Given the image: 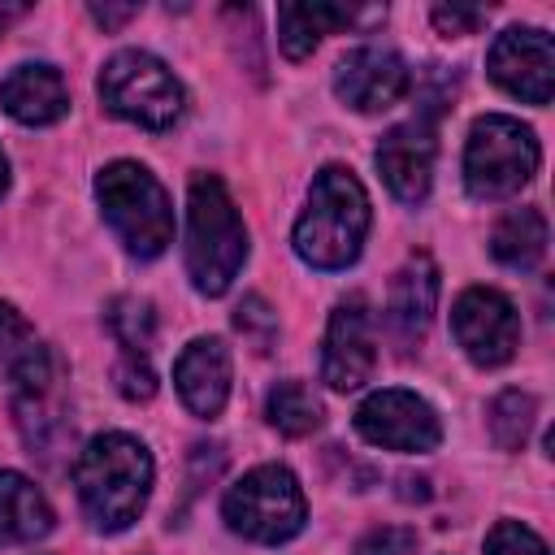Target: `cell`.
I'll return each mask as SVG.
<instances>
[{
	"label": "cell",
	"mask_w": 555,
	"mask_h": 555,
	"mask_svg": "<svg viewBox=\"0 0 555 555\" xmlns=\"http://www.w3.org/2000/svg\"><path fill=\"white\" fill-rule=\"evenodd\" d=\"M104 321H108V334L117 338V347H121L126 356H147V347H152V338H156V312H152L147 299H139V295H117V299H108Z\"/></svg>",
	"instance_id": "22"
},
{
	"label": "cell",
	"mask_w": 555,
	"mask_h": 555,
	"mask_svg": "<svg viewBox=\"0 0 555 555\" xmlns=\"http://www.w3.org/2000/svg\"><path fill=\"white\" fill-rule=\"evenodd\" d=\"M533 416H538L533 395L512 386V390L494 395V403H490V438L503 451H520L525 438H529V429H533Z\"/></svg>",
	"instance_id": "23"
},
{
	"label": "cell",
	"mask_w": 555,
	"mask_h": 555,
	"mask_svg": "<svg viewBox=\"0 0 555 555\" xmlns=\"http://www.w3.org/2000/svg\"><path fill=\"white\" fill-rule=\"evenodd\" d=\"M134 13H139V4H91V17H95L104 30H113V26L130 22Z\"/></svg>",
	"instance_id": "30"
},
{
	"label": "cell",
	"mask_w": 555,
	"mask_h": 555,
	"mask_svg": "<svg viewBox=\"0 0 555 555\" xmlns=\"http://www.w3.org/2000/svg\"><path fill=\"white\" fill-rule=\"evenodd\" d=\"M434 308H438V269L429 256H412L395 282H390V295H386V325L390 334L399 338L403 351H412L429 321H434Z\"/></svg>",
	"instance_id": "17"
},
{
	"label": "cell",
	"mask_w": 555,
	"mask_h": 555,
	"mask_svg": "<svg viewBox=\"0 0 555 555\" xmlns=\"http://www.w3.org/2000/svg\"><path fill=\"white\" fill-rule=\"evenodd\" d=\"M546 243H551L546 217L538 208H512L507 217H499V225L490 234V256L516 273H529L542 264Z\"/></svg>",
	"instance_id": "20"
},
{
	"label": "cell",
	"mask_w": 555,
	"mask_h": 555,
	"mask_svg": "<svg viewBox=\"0 0 555 555\" xmlns=\"http://www.w3.org/2000/svg\"><path fill=\"white\" fill-rule=\"evenodd\" d=\"M264 421H269L278 434H286V438H308L312 429H321L325 408H321V399L312 395L308 382L286 377V382H278V386L264 395Z\"/></svg>",
	"instance_id": "21"
},
{
	"label": "cell",
	"mask_w": 555,
	"mask_h": 555,
	"mask_svg": "<svg viewBox=\"0 0 555 555\" xmlns=\"http://www.w3.org/2000/svg\"><path fill=\"white\" fill-rule=\"evenodd\" d=\"M451 334L477 369H499L520 347V312L494 286H468L451 308Z\"/></svg>",
	"instance_id": "10"
},
{
	"label": "cell",
	"mask_w": 555,
	"mask_h": 555,
	"mask_svg": "<svg viewBox=\"0 0 555 555\" xmlns=\"http://www.w3.org/2000/svg\"><path fill=\"white\" fill-rule=\"evenodd\" d=\"M247 260V225L217 173H195L186 186V278L217 299L234 286Z\"/></svg>",
	"instance_id": "3"
},
{
	"label": "cell",
	"mask_w": 555,
	"mask_h": 555,
	"mask_svg": "<svg viewBox=\"0 0 555 555\" xmlns=\"http://www.w3.org/2000/svg\"><path fill=\"white\" fill-rule=\"evenodd\" d=\"M35 330L26 325V317L13 304H0V369H9L17 356H26L35 347Z\"/></svg>",
	"instance_id": "26"
},
{
	"label": "cell",
	"mask_w": 555,
	"mask_h": 555,
	"mask_svg": "<svg viewBox=\"0 0 555 555\" xmlns=\"http://www.w3.org/2000/svg\"><path fill=\"white\" fill-rule=\"evenodd\" d=\"M113 377H117V390L126 399H152L156 395V373L147 369L143 356H126L121 351V360L113 364Z\"/></svg>",
	"instance_id": "28"
},
{
	"label": "cell",
	"mask_w": 555,
	"mask_h": 555,
	"mask_svg": "<svg viewBox=\"0 0 555 555\" xmlns=\"http://www.w3.org/2000/svg\"><path fill=\"white\" fill-rule=\"evenodd\" d=\"M486 555H551L546 542L520 525V520H494V529L486 533Z\"/></svg>",
	"instance_id": "24"
},
{
	"label": "cell",
	"mask_w": 555,
	"mask_h": 555,
	"mask_svg": "<svg viewBox=\"0 0 555 555\" xmlns=\"http://www.w3.org/2000/svg\"><path fill=\"white\" fill-rule=\"evenodd\" d=\"M234 325H238V334H243V338H251V347H256V351H269V347H273V338H278V321H273V312H269V304H264L260 295H247V299L238 304Z\"/></svg>",
	"instance_id": "25"
},
{
	"label": "cell",
	"mask_w": 555,
	"mask_h": 555,
	"mask_svg": "<svg viewBox=\"0 0 555 555\" xmlns=\"http://www.w3.org/2000/svg\"><path fill=\"white\" fill-rule=\"evenodd\" d=\"M56 525L48 494L17 468H0V546H26Z\"/></svg>",
	"instance_id": "19"
},
{
	"label": "cell",
	"mask_w": 555,
	"mask_h": 555,
	"mask_svg": "<svg viewBox=\"0 0 555 555\" xmlns=\"http://www.w3.org/2000/svg\"><path fill=\"white\" fill-rule=\"evenodd\" d=\"M95 199L108 230L134 260H156L173 243V204L147 165L139 160L104 165L95 173Z\"/></svg>",
	"instance_id": "4"
},
{
	"label": "cell",
	"mask_w": 555,
	"mask_h": 555,
	"mask_svg": "<svg viewBox=\"0 0 555 555\" xmlns=\"http://www.w3.org/2000/svg\"><path fill=\"white\" fill-rule=\"evenodd\" d=\"M22 13H26V4H17V0H0V35H4Z\"/></svg>",
	"instance_id": "31"
},
{
	"label": "cell",
	"mask_w": 555,
	"mask_h": 555,
	"mask_svg": "<svg viewBox=\"0 0 555 555\" xmlns=\"http://www.w3.org/2000/svg\"><path fill=\"white\" fill-rule=\"evenodd\" d=\"M13 382V416L30 447H48L56 434H65V364L48 343H35L26 356H17L9 369Z\"/></svg>",
	"instance_id": "8"
},
{
	"label": "cell",
	"mask_w": 555,
	"mask_h": 555,
	"mask_svg": "<svg viewBox=\"0 0 555 555\" xmlns=\"http://www.w3.org/2000/svg\"><path fill=\"white\" fill-rule=\"evenodd\" d=\"M221 516L238 538L260 546H282L304 529L308 499L299 490V477L286 464H260L225 490Z\"/></svg>",
	"instance_id": "7"
},
{
	"label": "cell",
	"mask_w": 555,
	"mask_h": 555,
	"mask_svg": "<svg viewBox=\"0 0 555 555\" xmlns=\"http://www.w3.org/2000/svg\"><path fill=\"white\" fill-rule=\"evenodd\" d=\"M486 74L507 95L542 108L555 91V43H551V35L538 30V26H507L503 35H494V43L486 52Z\"/></svg>",
	"instance_id": "11"
},
{
	"label": "cell",
	"mask_w": 555,
	"mask_h": 555,
	"mask_svg": "<svg viewBox=\"0 0 555 555\" xmlns=\"http://www.w3.org/2000/svg\"><path fill=\"white\" fill-rule=\"evenodd\" d=\"M429 17H434V26L442 35H473L486 22V9H473V4H434Z\"/></svg>",
	"instance_id": "29"
},
{
	"label": "cell",
	"mask_w": 555,
	"mask_h": 555,
	"mask_svg": "<svg viewBox=\"0 0 555 555\" xmlns=\"http://www.w3.org/2000/svg\"><path fill=\"white\" fill-rule=\"evenodd\" d=\"M369 225H373V208L364 182L347 165H325L312 178L308 208L299 212L291 243L295 256L312 269H347L364 251Z\"/></svg>",
	"instance_id": "2"
},
{
	"label": "cell",
	"mask_w": 555,
	"mask_h": 555,
	"mask_svg": "<svg viewBox=\"0 0 555 555\" xmlns=\"http://www.w3.org/2000/svg\"><path fill=\"white\" fill-rule=\"evenodd\" d=\"M412 546H416V529H408V525H382V529H369L356 542V555H412Z\"/></svg>",
	"instance_id": "27"
},
{
	"label": "cell",
	"mask_w": 555,
	"mask_h": 555,
	"mask_svg": "<svg viewBox=\"0 0 555 555\" xmlns=\"http://www.w3.org/2000/svg\"><path fill=\"white\" fill-rule=\"evenodd\" d=\"M230 347L221 338H195L173 360V386L191 416L212 421L230 399Z\"/></svg>",
	"instance_id": "15"
},
{
	"label": "cell",
	"mask_w": 555,
	"mask_h": 555,
	"mask_svg": "<svg viewBox=\"0 0 555 555\" xmlns=\"http://www.w3.org/2000/svg\"><path fill=\"white\" fill-rule=\"evenodd\" d=\"M95 91L113 117L134 121L143 130H169L186 108V91L173 78V69L143 48L113 52L100 69Z\"/></svg>",
	"instance_id": "6"
},
{
	"label": "cell",
	"mask_w": 555,
	"mask_h": 555,
	"mask_svg": "<svg viewBox=\"0 0 555 555\" xmlns=\"http://www.w3.org/2000/svg\"><path fill=\"white\" fill-rule=\"evenodd\" d=\"M9 191V156H4V147H0V195Z\"/></svg>",
	"instance_id": "32"
},
{
	"label": "cell",
	"mask_w": 555,
	"mask_h": 555,
	"mask_svg": "<svg viewBox=\"0 0 555 555\" xmlns=\"http://www.w3.org/2000/svg\"><path fill=\"white\" fill-rule=\"evenodd\" d=\"M434 156H438V139H434V117L416 113L403 126H390L373 152L382 182L390 186L395 199L403 204H421L434 186Z\"/></svg>",
	"instance_id": "14"
},
{
	"label": "cell",
	"mask_w": 555,
	"mask_h": 555,
	"mask_svg": "<svg viewBox=\"0 0 555 555\" xmlns=\"http://www.w3.org/2000/svg\"><path fill=\"white\" fill-rule=\"evenodd\" d=\"M356 434L369 442V447H382V451H403V455H425L442 442V421L438 412L416 395V390H399V386H386V390H373L356 416H351Z\"/></svg>",
	"instance_id": "9"
},
{
	"label": "cell",
	"mask_w": 555,
	"mask_h": 555,
	"mask_svg": "<svg viewBox=\"0 0 555 555\" xmlns=\"http://www.w3.org/2000/svg\"><path fill=\"white\" fill-rule=\"evenodd\" d=\"M152 455L134 434H95L74 460V490L100 533H121L139 520L152 494Z\"/></svg>",
	"instance_id": "1"
},
{
	"label": "cell",
	"mask_w": 555,
	"mask_h": 555,
	"mask_svg": "<svg viewBox=\"0 0 555 555\" xmlns=\"http://www.w3.org/2000/svg\"><path fill=\"white\" fill-rule=\"evenodd\" d=\"M538 160H542V147L525 121L507 113H486L468 126L464 186L473 199H507L520 186H529V178L538 173Z\"/></svg>",
	"instance_id": "5"
},
{
	"label": "cell",
	"mask_w": 555,
	"mask_h": 555,
	"mask_svg": "<svg viewBox=\"0 0 555 555\" xmlns=\"http://www.w3.org/2000/svg\"><path fill=\"white\" fill-rule=\"evenodd\" d=\"M386 9H343V4H278V48L286 61H304L317 52V43L334 30H347L356 22H382Z\"/></svg>",
	"instance_id": "18"
},
{
	"label": "cell",
	"mask_w": 555,
	"mask_h": 555,
	"mask_svg": "<svg viewBox=\"0 0 555 555\" xmlns=\"http://www.w3.org/2000/svg\"><path fill=\"white\" fill-rule=\"evenodd\" d=\"M0 104L22 126H52L69 113V87L56 65L48 61H22L0 82Z\"/></svg>",
	"instance_id": "16"
},
{
	"label": "cell",
	"mask_w": 555,
	"mask_h": 555,
	"mask_svg": "<svg viewBox=\"0 0 555 555\" xmlns=\"http://www.w3.org/2000/svg\"><path fill=\"white\" fill-rule=\"evenodd\" d=\"M377 369V334H373V312L364 295H347L325 325L321 343V382L330 390H360Z\"/></svg>",
	"instance_id": "12"
},
{
	"label": "cell",
	"mask_w": 555,
	"mask_h": 555,
	"mask_svg": "<svg viewBox=\"0 0 555 555\" xmlns=\"http://www.w3.org/2000/svg\"><path fill=\"white\" fill-rule=\"evenodd\" d=\"M412 87L403 56L386 43H360L334 65V95L356 113H386Z\"/></svg>",
	"instance_id": "13"
}]
</instances>
